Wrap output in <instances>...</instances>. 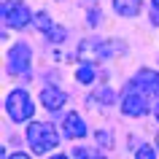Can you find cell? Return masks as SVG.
<instances>
[{"label": "cell", "instance_id": "9a60e30c", "mask_svg": "<svg viewBox=\"0 0 159 159\" xmlns=\"http://www.w3.org/2000/svg\"><path fill=\"white\" fill-rule=\"evenodd\" d=\"M135 159H154V151H151V146H143V148H138V157Z\"/></svg>", "mask_w": 159, "mask_h": 159}, {"label": "cell", "instance_id": "ba28073f", "mask_svg": "<svg viewBox=\"0 0 159 159\" xmlns=\"http://www.w3.org/2000/svg\"><path fill=\"white\" fill-rule=\"evenodd\" d=\"M62 127H65V135L73 138V140H78V138L86 135V124H84V119L78 116V113H67L65 121H62Z\"/></svg>", "mask_w": 159, "mask_h": 159}, {"label": "cell", "instance_id": "30bf717a", "mask_svg": "<svg viewBox=\"0 0 159 159\" xmlns=\"http://www.w3.org/2000/svg\"><path fill=\"white\" fill-rule=\"evenodd\" d=\"M113 6L121 16H135L140 11V0H113Z\"/></svg>", "mask_w": 159, "mask_h": 159}, {"label": "cell", "instance_id": "2e32d148", "mask_svg": "<svg viewBox=\"0 0 159 159\" xmlns=\"http://www.w3.org/2000/svg\"><path fill=\"white\" fill-rule=\"evenodd\" d=\"M94 97H102V102H105V105H111V102H113V92H111V89H102V92H97Z\"/></svg>", "mask_w": 159, "mask_h": 159}, {"label": "cell", "instance_id": "7402d4cb", "mask_svg": "<svg viewBox=\"0 0 159 159\" xmlns=\"http://www.w3.org/2000/svg\"><path fill=\"white\" fill-rule=\"evenodd\" d=\"M157 140H159V138H157Z\"/></svg>", "mask_w": 159, "mask_h": 159}, {"label": "cell", "instance_id": "5b68a950", "mask_svg": "<svg viewBox=\"0 0 159 159\" xmlns=\"http://www.w3.org/2000/svg\"><path fill=\"white\" fill-rule=\"evenodd\" d=\"M3 19L8 22V25H14L16 30H22V27L30 25V8H27L25 3H3Z\"/></svg>", "mask_w": 159, "mask_h": 159}, {"label": "cell", "instance_id": "ac0fdd59", "mask_svg": "<svg viewBox=\"0 0 159 159\" xmlns=\"http://www.w3.org/2000/svg\"><path fill=\"white\" fill-rule=\"evenodd\" d=\"M6 159H30L27 154H11V157H6Z\"/></svg>", "mask_w": 159, "mask_h": 159}, {"label": "cell", "instance_id": "8992f818", "mask_svg": "<svg viewBox=\"0 0 159 159\" xmlns=\"http://www.w3.org/2000/svg\"><path fill=\"white\" fill-rule=\"evenodd\" d=\"M30 46L27 43H16L14 49L8 51V70L11 73H27L30 70Z\"/></svg>", "mask_w": 159, "mask_h": 159}, {"label": "cell", "instance_id": "8fae6325", "mask_svg": "<svg viewBox=\"0 0 159 159\" xmlns=\"http://www.w3.org/2000/svg\"><path fill=\"white\" fill-rule=\"evenodd\" d=\"M75 78H78L81 84H92V81H94V67L92 65H81V67H78V73H75Z\"/></svg>", "mask_w": 159, "mask_h": 159}, {"label": "cell", "instance_id": "ffe728a7", "mask_svg": "<svg viewBox=\"0 0 159 159\" xmlns=\"http://www.w3.org/2000/svg\"><path fill=\"white\" fill-rule=\"evenodd\" d=\"M51 159H67V157H51Z\"/></svg>", "mask_w": 159, "mask_h": 159}, {"label": "cell", "instance_id": "6da1fadb", "mask_svg": "<svg viewBox=\"0 0 159 159\" xmlns=\"http://www.w3.org/2000/svg\"><path fill=\"white\" fill-rule=\"evenodd\" d=\"M27 140H30V148L35 154H46V151H51L59 143V138H57L54 124H49V121H33L27 127Z\"/></svg>", "mask_w": 159, "mask_h": 159}, {"label": "cell", "instance_id": "e0dca14e", "mask_svg": "<svg viewBox=\"0 0 159 159\" xmlns=\"http://www.w3.org/2000/svg\"><path fill=\"white\" fill-rule=\"evenodd\" d=\"M97 143H102V146H111V135H108V132H97Z\"/></svg>", "mask_w": 159, "mask_h": 159}, {"label": "cell", "instance_id": "d6986e66", "mask_svg": "<svg viewBox=\"0 0 159 159\" xmlns=\"http://www.w3.org/2000/svg\"><path fill=\"white\" fill-rule=\"evenodd\" d=\"M154 8H157V11H159V0H154Z\"/></svg>", "mask_w": 159, "mask_h": 159}, {"label": "cell", "instance_id": "7c38bea8", "mask_svg": "<svg viewBox=\"0 0 159 159\" xmlns=\"http://www.w3.org/2000/svg\"><path fill=\"white\" fill-rule=\"evenodd\" d=\"M73 157H75V159H102L100 154H97V151H92V148H75Z\"/></svg>", "mask_w": 159, "mask_h": 159}, {"label": "cell", "instance_id": "44dd1931", "mask_svg": "<svg viewBox=\"0 0 159 159\" xmlns=\"http://www.w3.org/2000/svg\"><path fill=\"white\" fill-rule=\"evenodd\" d=\"M157 119H159V105H157Z\"/></svg>", "mask_w": 159, "mask_h": 159}, {"label": "cell", "instance_id": "3957f363", "mask_svg": "<svg viewBox=\"0 0 159 159\" xmlns=\"http://www.w3.org/2000/svg\"><path fill=\"white\" fill-rule=\"evenodd\" d=\"M127 92H140L146 97H157L159 94V73L157 70H140L138 78L127 84Z\"/></svg>", "mask_w": 159, "mask_h": 159}, {"label": "cell", "instance_id": "277c9868", "mask_svg": "<svg viewBox=\"0 0 159 159\" xmlns=\"http://www.w3.org/2000/svg\"><path fill=\"white\" fill-rule=\"evenodd\" d=\"M116 49H121V43H105V41H100V38H89V41H84L81 43V59H108L111 54Z\"/></svg>", "mask_w": 159, "mask_h": 159}, {"label": "cell", "instance_id": "4fadbf2b", "mask_svg": "<svg viewBox=\"0 0 159 159\" xmlns=\"http://www.w3.org/2000/svg\"><path fill=\"white\" fill-rule=\"evenodd\" d=\"M46 35H49L51 41H57V43H62V41H65V30H62V27H51V30H49Z\"/></svg>", "mask_w": 159, "mask_h": 159}, {"label": "cell", "instance_id": "7a4b0ae2", "mask_svg": "<svg viewBox=\"0 0 159 159\" xmlns=\"http://www.w3.org/2000/svg\"><path fill=\"white\" fill-rule=\"evenodd\" d=\"M6 108H8V116L14 119V124L27 121L35 113V105H33V100H30V94L25 89H14L8 94V100H6Z\"/></svg>", "mask_w": 159, "mask_h": 159}, {"label": "cell", "instance_id": "5bb4252c", "mask_svg": "<svg viewBox=\"0 0 159 159\" xmlns=\"http://www.w3.org/2000/svg\"><path fill=\"white\" fill-rule=\"evenodd\" d=\"M35 27H38V30H43V33H49V30H51V22H49V16H46V14H41V16L35 19Z\"/></svg>", "mask_w": 159, "mask_h": 159}, {"label": "cell", "instance_id": "52a82bcc", "mask_svg": "<svg viewBox=\"0 0 159 159\" xmlns=\"http://www.w3.org/2000/svg\"><path fill=\"white\" fill-rule=\"evenodd\" d=\"M148 111V97L140 92H127V97L121 100V113L124 116H143Z\"/></svg>", "mask_w": 159, "mask_h": 159}, {"label": "cell", "instance_id": "9c48e42d", "mask_svg": "<svg viewBox=\"0 0 159 159\" xmlns=\"http://www.w3.org/2000/svg\"><path fill=\"white\" fill-rule=\"evenodd\" d=\"M41 102H43V108L57 111V108L65 105V92H59V89H54V86H49V89H43V92H41Z\"/></svg>", "mask_w": 159, "mask_h": 159}]
</instances>
